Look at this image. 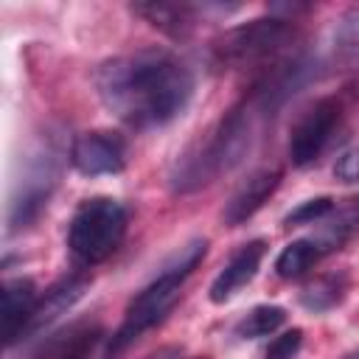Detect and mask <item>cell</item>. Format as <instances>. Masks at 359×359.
<instances>
[{
    "instance_id": "1",
    "label": "cell",
    "mask_w": 359,
    "mask_h": 359,
    "mask_svg": "<svg viewBox=\"0 0 359 359\" xmlns=\"http://www.w3.org/2000/svg\"><path fill=\"white\" fill-rule=\"evenodd\" d=\"M101 101L129 126H165L188 107L194 76L165 48H143L104 62L95 73Z\"/></svg>"
},
{
    "instance_id": "2",
    "label": "cell",
    "mask_w": 359,
    "mask_h": 359,
    "mask_svg": "<svg viewBox=\"0 0 359 359\" xmlns=\"http://www.w3.org/2000/svg\"><path fill=\"white\" fill-rule=\"evenodd\" d=\"M205 250H208V241H205V238L188 241V244L180 247V252L163 266V272H160L143 292H137V294L132 297V303L126 306V314H123L121 328L112 334V339H109V345H107L104 359H112L115 353H121L132 339H137L143 331H149L151 325H157V323L174 309L185 278L199 266V261L205 258Z\"/></svg>"
},
{
    "instance_id": "3",
    "label": "cell",
    "mask_w": 359,
    "mask_h": 359,
    "mask_svg": "<svg viewBox=\"0 0 359 359\" xmlns=\"http://www.w3.org/2000/svg\"><path fill=\"white\" fill-rule=\"evenodd\" d=\"M255 115L261 109L247 98L244 104L233 107L210 132L205 143L194 154H188L177 171H174V191H194L219 174H227L241 163V157L250 151L252 132H255Z\"/></svg>"
},
{
    "instance_id": "4",
    "label": "cell",
    "mask_w": 359,
    "mask_h": 359,
    "mask_svg": "<svg viewBox=\"0 0 359 359\" xmlns=\"http://www.w3.org/2000/svg\"><path fill=\"white\" fill-rule=\"evenodd\" d=\"M123 236L126 208L112 196H93L76 208L67 230V247L79 264L93 266L109 258L123 241Z\"/></svg>"
},
{
    "instance_id": "5",
    "label": "cell",
    "mask_w": 359,
    "mask_h": 359,
    "mask_svg": "<svg viewBox=\"0 0 359 359\" xmlns=\"http://www.w3.org/2000/svg\"><path fill=\"white\" fill-rule=\"evenodd\" d=\"M289 39H292L289 20H278V17L252 20V22L236 25L216 42V62L227 67L252 65L275 56Z\"/></svg>"
},
{
    "instance_id": "6",
    "label": "cell",
    "mask_w": 359,
    "mask_h": 359,
    "mask_svg": "<svg viewBox=\"0 0 359 359\" xmlns=\"http://www.w3.org/2000/svg\"><path fill=\"white\" fill-rule=\"evenodd\" d=\"M337 123H339V101L337 98L314 101L292 129V137H289L292 165L303 168V165L314 163L323 154V149L328 146Z\"/></svg>"
},
{
    "instance_id": "7",
    "label": "cell",
    "mask_w": 359,
    "mask_h": 359,
    "mask_svg": "<svg viewBox=\"0 0 359 359\" xmlns=\"http://www.w3.org/2000/svg\"><path fill=\"white\" fill-rule=\"evenodd\" d=\"M56 163L50 154H36V160L28 165L25 177L20 180L14 199H11V210H8V224L11 230L28 227L39 210L48 205V196L56 185Z\"/></svg>"
},
{
    "instance_id": "8",
    "label": "cell",
    "mask_w": 359,
    "mask_h": 359,
    "mask_svg": "<svg viewBox=\"0 0 359 359\" xmlns=\"http://www.w3.org/2000/svg\"><path fill=\"white\" fill-rule=\"evenodd\" d=\"M70 163L84 177L118 174L126 163V143L115 132H84L70 146Z\"/></svg>"
},
{
    "instance_id": "9",
    "label": "cell",
    "mask_w": 359,
    "mask_h": 359,
    "mask_svg": "<svg viewBox=\"0 0 359 359\" xmlns=\"http://www.w3.org/2000/svg\"><path fill=\"white\" fill-rule=\"evenodd\" d=\"M280 177H283V171L280 168H258V171H252L238 188H236V194L230 196V202L224 205V224H230V227H236V224H241V222H247L250 216H255L261 208H264V202L278 191V185H280Z\"/></svg>"
},
{
    "instance_id": "10",
    "label": "cell",
    "mask_w": 359,
    "mask_h": 359,
    "mask_svg": "<svg viewBox=\"0 0 359 359\" xmlns=\"http://www.w3.org/2000/svg\"><path fill=\"white\" fill-rule=\"evenodd\" d=\"M266 252V241L255 238V241H247L244 247H238V252L224 264V269L216 275V280L210 283V300L213 303H224L230 300L241 286H247L258 266H261V258Z\"/></svg>"
},
{
    "instance_id": "11",
    "label": "cell",
    "mask_w": 359,
    "mask_h": 359,
    "mask_svg": "<svg viewBox=\"0 0 359 359\" xmlns=\"http://www.w3.org/2000/svg\"><path fill=\"white\" fill-rule=\"evenodd\" d=\"M36 303L39 297H36V286L31 278H11L3 283V339L6 345H14L22 337Z\"/></svg>"
},
{
    "instance_id": "12",
    "label": "cell",
    "mask_w": 359,
    "mask_h": 359,
    "mask_svg": "<svg viewBox=\"0 0 359 359\" xmlns=\"http://www.w3.org/2000/svg\"><path fill=\"white\" fill-rule=\"evenodd\" d=\"M345 233H337V230H328L325 236L320 238H297L292 244H286L275 261V272L280 278H300L303 272H309L325 252L337 250L342 244Z\"/></svg>"
},
{
    "instance_id": "13",
    "label": "cell",
    "mask_w": 359,
    "mask_h": 359,
    "mask_svg": "<svg viewBox=\"0 0 359 359\" xmlns=\"http://www.w3.org/2000/svg\"><path fill=\"white\" fill-rule=\"evenodd\" d=\"M87 283H90L87 275H70V278H62L59 283H53V286L45 292V297L36 303V309H34V314H31V320H28L22 337L42 331V328L50 325L59 314H65V311L84 294Z\"/></svg>"
},
{
    "instance_id": "14",
    "label": "cell",
    "mask_w": 359,
    "mask_h": 359,
    "mask_svg": "<svg viewBox=\"0 0 359 359\" xmlns=\"http://www.w3.org/2000/svg\"><path fill=\"white\" fill-rule=\"evenodd\" d=\"M137 14H143L154 28L171 34V36H182L191 28V6H177V3H137L135 6Z\"/></svg>"
},
{
    "instance_id": "15",
    "label": "cell",
    "mask_w": 359,
    "mask_h": 359,
    "mask_svg": "<svg viewBox=\"0 0 359 359\" xmlns=\"http://www.w3.org/2000/svg\"><path fill=\"white\" fill-rule=\"evenodd\" d=\"M342 292H345V275H320L303 286L300 303L309 311H325L342 300Z\"/></svg>"
},
{
    "instance_id": "16",
    "label": "cell",
    "mask_w": 359,
    "mask_h": 359,
    "mask_svg": "<svg viewBox=\"0 0 359 359\" xmlns=\"http://www.w3.org/2000/svg\"><path fill=\"white\" fill-rule=\"evenodd\" d=\"M283 323H286V311H283L280 306H255V309L236 325V337H241V339L269 337V334H275Z\"/></svg>"
},
{
    "instance_id": "17",
    "label": "cell",
    "mask_w": 359,
    "mask_h": 359,
    "mask_svg": "<svg viewBox=\"0 0 359 359\" xmlns=\"http://www.w3.org/2000/svg\"><path fill=\"white\" fill-rule=\"evenodd\" d=\"M334 50L345 65L359 62V6H351L334 31Z\"/></svg>"
},
{
    "instance_id": "18",
    "label": "cell",
    "mask_w": 359,
    "mask_h": 359,
    "mask_svg": "<svg viewBox=\"0 0 359 359\" xmlns=\"http://www.w3.org/2000/svg\"><path fill=\"white\" fill-rule=\"evenodd\" d=\"M334 210V199L331 196H317V199H309L303 205H297L289 216H286V227H300V224H314L320 222L323 216H328Z\"/></svg>"
},
{
    "instance_id": "19",
    "label": "cell",
    "mask_w": 359,
    "mask_h": 359,
    "mask_svg": "<svg viewBox=\"0 0 359 359\" xmlns=\"http://www.w3.org/2000/svg\"><path fill=\"white\" fill-rule=\"evenodd\" d=\"M98 337H101V331L95 325L93 328H84V331H76V334H70L67 345H62L56 351L53 359H87V353L93 351V345L98 342Z\"/></svg>"
},
{
    "instance_id": "20",
    "label": "cell",
    "mask_w": 359,
    "mask_h": 359,
    "mask_svg": "<svg viewBox=\"0 0 359 359\" xmlns=\"http://www.w3.org/2000/svg\"><path fill=\"white\" fill-rule=\"evenodd\" d=\"M300 345H303V331L300 328H292V331L275 337V342L266 351V359H294L297 351H300Z\"/></svg>"
},
{
    "instance_id": "21",
    "label": "cell",
    "mask_w": 359,
    "mask_h": 359,
    "mask_svg": "<svg viewBox=\"0 0 359 359\" xmlns=\"http://www.w3.org/2000/svg\"><path fill=\"white\" fill-rule=\"evenodd\" d=\"M334 174L342 182H359V146H353V149L339 154V160L334 165Z\"/></svg>"
},
{
    "instance_id": "22",
    "label": "cell",
    "mask_w": 359,
    "mask_h": 359,
    "mask_svg": "<svg viewBox=\"0 0 359 359\" xmlns=\"http://www.w3.org/2000/svg\"><path fill=\"white\" fill-rule=\"evenodd\" d=\"M345 359H359V351H353L351 356H345Z\"/></svg>"
}]
</instances>
